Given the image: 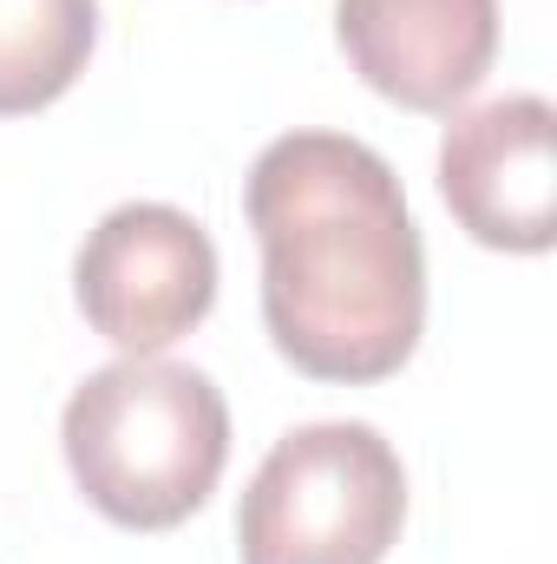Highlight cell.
Here are the masks:
<instances>
[{"label":"cell","mask_w":557,"mask_h":564,"mask_svg":"<svg viewBox=\"0 0 557 564\" xmlns=\"http://www.w3.org/2000/svg\"><path fill=\"white\" fill-rule=\"evenodd\" d=\"M263 328L308 381L374 388L426 328V250L394 164L348 132H282L243 177Z\"/></svg>","instance_id":"cell-1"},{"label":"cell","mask_w":557,"mask_h":564,"mask_svg":"<svg viewBox=\"0 0 557 564\" xmlns=\"http://www.w3.org/2000/svg\"><path fill=\"white\" fill-rule=\"evenodd\" d=\"M66 473L99 519L119 532H171L223 479L230 401L223 388L164 355H119L86 375L59 421Z\"/></svg>","instance_id":"cell-2"},{"label":"cell","mask_w":557,"mask_h":564,"mask_svg":"<svg viewBox=\"0 0 557 564\" xmlns=\"http://www.w3.org/2000/svg\"><path fill=\"white\" fill-rule=\"evenodd\" d=\"M407 525V466L368 421L282 433L237 506L243 564H381Z\"/></svg>","instance_id":"cell-3"},{"label":"cell","mask_w":557,"mask_h":564,"mask_svg":"<svg viewBox=\"0 0 557 564\" xmlns=\"http://www.w3.org/2000/svg\"><path fill=\"white\" fill-rule=\"evenodd\" d=\"M73 295L119 355H164L217 308V243L177 204H119L86 230Z\"/></svg>","instance_id":"cell-4"},{"label":"cell","mask_w":557,"mask_h":564,"mask_svg":"<svg viewBox=\"0 0 557 564\" xmlns=\"http://www.w3.org/2000/svg\"><path fill=\"white\" fill-rule=\"evenodd\" d=\"M557 112L538 93H505L459 112L439 139V197L459 230L505 257H545L557 243Z\"/></svg>","instance_id":"cell-5"},{"label":"cell","mask_w":557,"mask_h":564,"mask_svg":"<svg viewBox=\"0 0 557 564\" xmlns=\"http://www.w3.org/2000/svg\"><path fill=\"white\" fill-rule=\"evenodd\" d=\"M335 40L387 106L452 112L499 59V0H335Z\"/></svg>","instance_id":"cell-6"},{"label":"cell","mask_w":557,"mask_h":564,"mask_svg":"<svg viewBox=\"0 0 557 564\" xmlns=\"http://www.w3.org/2000/svg\"><path fill=\"white\" fill-rule=\"evenodd\" d=\"M99 46V0H0V119L66 99Z\"/></svg>","instance_id":"cell-7"}]
</instances>
